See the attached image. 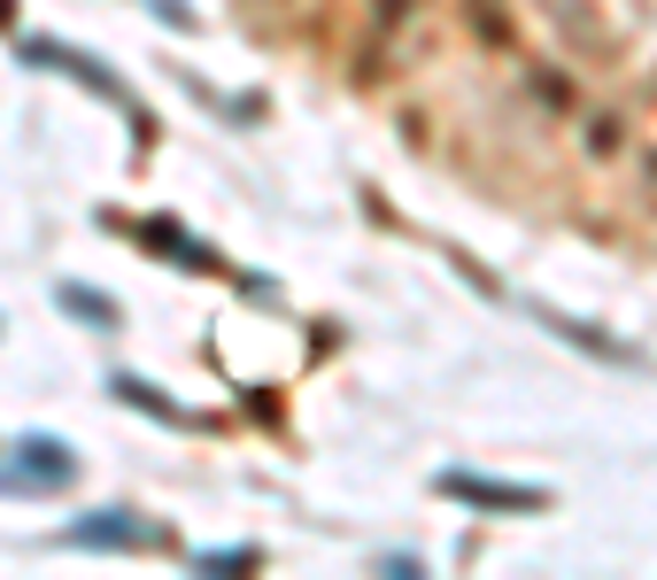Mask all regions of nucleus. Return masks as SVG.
<instances>
[{"mask_svg":"<svg viewBox=\"0 0 657 580\" xmlns=\"http://www.w3.org/2000/svg\"><path fill=\"white\" fill-rule=\"evenodd\" d=\"M70 472H78V464L62 457V441H39V433L23 441V480H70Z\"/></svg>","mask_w":657,"mask_h":580,"instance_id":"obj_4","label":"nucleus"},{"mask_svg":"<svg viewBox=\"0 0 657 580\" xmlns=\"http://www.w3.org/2000/svg\"><path fill=\"white\" fill-rule=\"evenodd\" d=\"M441 496H457V503H488V511H541V503H549L541 488L488 480V472H441Z\"/></svg>","mask_w":657,"mask_h":580,"instance_id":"obj_1","label":"nucleus"},{"mask_svg":"<svg viewBox=\"0 0 657 580\" xmlns=\"http://www.w3.org/2000/svg\"><path fill=\"white\" fill-rule=\"evenodd\" d=\"M70 542H86V550H148L156 527H132V519H86V527H70Z\"/></svg>","mask_w":657,"mask_h":580,"instance_id":"obj_3","label":"nucleus"},{"mask_svg":"<svg viewBox=\"0 0 657 580\" xmlns=\"http://www.w3.org/2000/svg\"><path fill=\"white\" fill-rule=\"evenodd\" d=\"M31 62H54V70H78L93 93H109V101H125V86H117V70H101L93 54H78V47H31ZM132 109V101H125Z\"/></svg>","mask_w":657,"mask_h":580,"instance_id":"obj_2","label":"nucleus"},{"mask_svg":"<svg viewBox=\"0 0 657 580\" xmlns=\"http://www.w3.org/2000/svg\"><path fill=\"white\" fill-rule=\"evenodd\" d=\"M62 310H78V318H93V326H117V302H109V294H86V287H62Z\"/></svg>","mask_w":657,"mask_h":580,"instance_id":"obj_5","label":"nucleus"}]
</instances>
